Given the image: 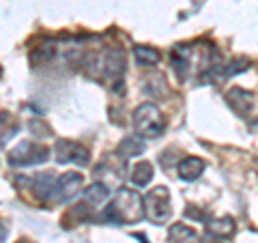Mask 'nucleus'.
Here are the masks:
<instances>
[{
  "label": "nucleus",
  "mask_w": 258,
  "mask_h": 243,
  "mask_svg": "<svg viewBox=\"0 0 258 243\" xmlns=\"http://www.w3.org/2000/svg\"><path fill=\"white\" fill-rule=\"evenodd\" d=\"M144 217L142 196L136 190H118L101 213V220L114 226L136 224Z\"/></svg>",
  "instance_id": "f257e3e1"
},
{
  "label": "nucleus",
  "mask_w": 258,
  "mask_h": 243,
  "mask_svg": "<svg viewBox=\"0 0 258 243\" xmlns=\"http://www.w3.org/2000/svg\"><path fill=\"white\" fill-rule=\"evenodd\" d=\"M142 209H144V217L151 224H164L170 220L172 215V200H170V192L164 185L153 188L147 196L142 198Z\"/></svg>",
  "instance_id": "f03ea898"
},
{
  "label": "nucleus",
  "mask_w": 258,
  "mask_h": 243,
  "mask_svg": "<svg viewBox=\"0 0 258 243\" xmlns=\"http://www.w3.org/2000/svg\"><path fill=\"white\" fill-rule=\"evenodd\" d=\"M47 157H50V149H47L45 144H39L35 140H24L15 149L9 151L7 161H9V166H13V168H28V166L45 164Z\"/></svg>",
  "instance_id": "7ed1b4c3"
},
{
  "label": "nucleus",
  "mask_w": 258,
  "mask_h": 243,
  "mask_svg": "<svg viewBox=\"0 0 258 243\" xmlns=\"http://www.w3.org/2000/svg\"><path fill=\"white\" fill-rule=\"evenodd\" d=\"M132 118L136 134L140 138H159L164 134V116L153 103H140Z\"/></svg>",
  "instance_id": "20e7f679"
},
{
  "label": "nucleus",
  "mask_w": 258,
  "mask_h": 243,
  "mask_svg": "<svg viewBox=\"0 0 258 243\" xmlns=\"http://www.w3.org/2000/svg\"><path fill=\"white\" fill-rule=\"evenodd\" d=\"M84 188V176L78 172H64L62 176H56L50 190V198L52 202H69L74 200Z\"/></svg>",
  "instance_id": "39448f33"
},
{
  "label": "nucleus",
  "mask_w": 258,
  "mask_h": 243,
  "mask_svg": "<svg viewBox=\"0 0 258 243\" xmlns=\"http://www.w3.org/2000/svg\"><path fill=\"white\" fill-rule=\"evenodd\" d=\"M125 172H127L125 159L120 157V155H106V157L99 161L97 170H95V174H97V179H99V183H103L108 190L112 188V185H118L120 181H123L125 179Z\"/></svg>",
  "instance_id": "423d86ee"
},
{
  "label": "nucleus",
  "mask_w": 258,
  "mask_h": 243,
  "mask_svg": "<svg viewBox=\"0 0 258 243\" xmlns=\"http://www.w3.org/2000/svg\"><path fill=\"white\" fill-rule=\"evenodd\" d=\"M54 153H56V161L58 164H78L84 168L91 161L88 149H84L82 144H78L74 140H58L54 144Z\"/></svg>",
  "instance_id": "0eeeda50"
},
{
  "label": "nucleus",
  "mask_w": 258,
  "mask_h": 243,
  "mask_svg": "<svg viewBox=\"0 0 258 243\" xmlns=\"http://www.w3.org/2000/svg\"><path fill=\"white\" fill-rule=\"evenodd\" d=\"M226 101L230 103V108L237 112L239 116H254L256 112V95L245 91V88H232V91L226 93Z\"/></svg>",
  "instance_id": "6e6552de"
},
{
  "label": "nucleus",
  "mask_w": 258,
  "mask_h": 243,
  "mask_svg": "<svg viewBox=\"0 0 258 243\" xmlns=\"http://www.w3.org/2000/svg\"><path fill=\"white\" fill-rule=\"evenodd\" d=\"M168 243H203V239L187 224H172L168 228Z\"/></svg>",
  "instance_id": "1a4fd4ad"
},
{
  "label": "nucleus",
  "mask_w": 258,
  "mask_h": 243,
  "mask_svg": "<svg viewBox=\"0 0 258 243\" xmlns=\"http://www.w3.org/2000/svg\"><path fill=\"white\" fill-rule=\"evenodd\" d=\"M144 149H147V144H144V140L140 136H127V138L120 140L118 149H116V155H120L123 159H132V157L142 155Z\"/></svg>",
  "instance_id": "9d476101"
},
{
  "label": "nucleus",
  "mask_w": 258,
  "mask_h": 243,
  "mask_svg": "<svg viewBox=\"0 0 258 243\" xmlns=\"http://www.w3.org/2000/svg\"><path fill=\"white\" fill-rule=\"evenodd\" d=\"M207 232L215 239H230L235 232V220L232 217H217V220L207 222Z\"/></svg>",
  "instance_id": "9b49d317"
},
{
  "label": "nucleus",
  "mask_w": 258,
  "mask_h": 243,
  "mask_svg": "<svg viewBox=\"0 0 258 243\" xmlns=\"http://www.w3.org/2000/svg\"><path fill=\"white\" fill-rule=\"evenodd\" d=\"M176 170H179V176L183 181H196L205 172V161L198 157H185L183 161H179Z\"/></svg>",
  "instance_id": "f8f14e48"
},
{
  "label": "nucleus",
  "mask_w": 258,
  "mask_h": 243,
  "mask_svg": "<svg viewBox=\"0 0 258 243\" xmlns=\"http://www.w3.org/2000/svg\"><path fill=\"white\" fill-rule=\"evenodd\" d=\"M108 196H110V190L103 183L97 181L88 190H84V207H91V209L101 207L108 200Z\"/></svg>",
  "instance_id": "ddd939ff"
},
{
  "label": "nucleus",
  "mask_w": 258,
  "mask_h": 243,
  "mask_svg": "<svg viewBox=\"0 0 258 243\" xmlns=\"http://www.w3.org/2000/svg\"><path fill=\"white\" fill-rule=\"evenodd\" d=\"M18 132H20V123L9 112H3L0 114V147H5L13 136H18Z\"/></svg>",
  "instance_id": "4468645a"
},
{
  "label": "nucleus",
  "mask_w": 258,
  "mask_h": 243,
  "mask_svg": "<svg viewBox=\"0 0 258 243\" xmlns=\"http://www.w3.org/2000/svg\"><path fill=\"white\" fill-rule=\"evenodd\" d=\"M129 179H132L134 185H138V188H147V185L153 181V164L151 161H140V164H136L132 174H129Z\"/></svg>",
  "instance_id": "2eb2a0df"
},
{
  "label": "nucleus",
  "mask_w": 258,
  "mask_h": 243,
  "mask_svg": "<svg viewBox=\"0 0 258 243\" xmlns=\"http://www.w3.org/2000/svg\"><path fill=\"white\" fill-rule=\"evenodd\" d=\"M134 56H136V63L142 65V67H155V65L161 60V54L155 50V47H149V45H136Z\"/></svg>",
  "instance_id": "dca6fc26"
},
{
  "label": "nucleus",
  "mask_w": 258,
  "mask_h": 243,
  "mask_svg": "<svg viewBox=\"0 0 258 243\" xmlns=\"http://www.w3.org/2000/svg\"><path fill=\"white\" fill-rule=\"evenodd\" d=\"M7 234H9V228H7V224L0 222V243L7 241Z\"/></svg>",
  "instance_id": "f3484780"
},
{
  "label": "nucleus",
  "mask_w": 258,
  "mask_h": 243,
  "mask_svg": "<svg viewBox=\"0 0 258 243\" xmlns=\"http://www.w3.org/2000/svg\"><path fill=\"white\" fill-rule=\"evenodd\" d=\"M18 243H30V241H18Z\"/></svg>",
  "instance_id": "a211bd4d"
}]
</instances>
